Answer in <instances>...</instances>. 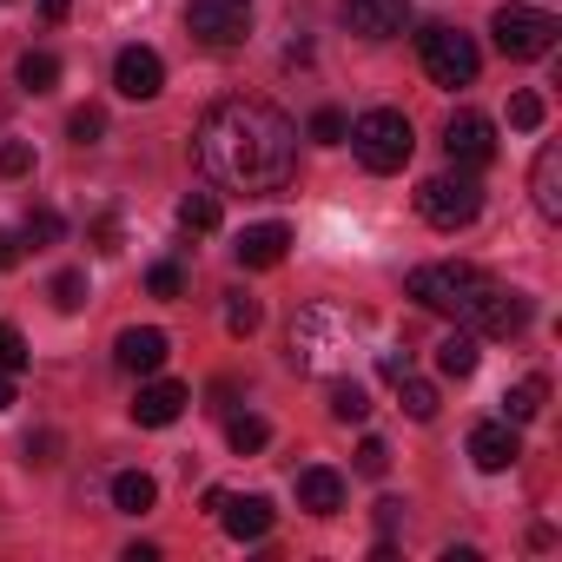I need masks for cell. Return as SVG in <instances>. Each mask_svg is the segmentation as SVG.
Returning a JSON list of instances; mask_svg holds the SVG:
<instances>
[{
  "instance_id": "obj_1",
  "label": "cell",
  "mask_w": 562,
  "mask_h": 562,
  "mask_svg": "<svg viewBox=\"0 0 562 562\" xmlns=\"http://www.w3.org/2000/svg\"><path fill=\"white\" fill-rule=\"evenodd\" d=\"M199 172L225 192H278L299 159V126L271 100H218L192 133Z\"/></svg>"
},
{
  "instance_id": "obj_2",
  "label": "cell",
  "mask_w": 562,
  "mask_h": 562,
  "mask_svg": "<svg viewBox=\"0 0 562 562\" xmlns=\"http://www.w3.org/2000/svg\"><path fill=\"white\" fill-rule=\"evenodd\" d=\"M411 299L424 312H437V318H457L476 338H516L529 325V299L496 285V278L476 271V265H417L411 271Z\"/></svg>"
},
{
  "instance_id": "obj_3",
  "label": "cell",
  "mask_w": 562,
  "mask_h": 562,
  "mask_svg": "<svg viewBox=\"0 0 562 562\" xmlns=\"http://www.w3.org/2000/svg\"><path fill=\"white\" fill-rule=\"evenodd\" d=\"M351 146H358L364 172H404L411 153H417V133H411V120H404L397 106H371V113L351 126Z\"/></svg>"
},
{
  "instance_id": "obj_4",
  "label": "cell",
  "mask_w": 562,
  "mask_h": 562,
  "mask_svg": "<svg viewBox=\"0 0 562 562\" xmlns=\"http://www.w3.org/2000/svg\"><path fill=\"white\" fill-rule=\"evenodd\" d=\"M417 212H424V225H437V232H463V225H476V212H483V186H476V172L463 166V172H437V179H424Z\"/></svg>"
},
{
  "instance_id": "obj_5",
  "label": "cell",
  "mask_w": 562,
  "mask_h": 562,
  "mask_svg": "<svg viewBox=\"0 0 562 562\" xmlns=\"http://www.w3.org/2000/svg\"><path fill=\"white\" fill-rule=\"evenodd\" d=\"M351 338H358V318L312 305V312L292 325V364H299V371H331V364H338V351H345Z\"/></svg>"
},
{
  "instance_id": "obj_6",
  "label": "cell",
  "mask_w": 562,
  "mask_h": 562,
  "mask_svg": "<svg viewBox=\"0 0 562 562\" xmlns=\"http://www.w3.org/2000/svg\"><path fill=\"white\" fill-rule=\"evenodd\" d=\"M490 34H496V54H509V60H542L562 27H555V14H542V8H496Z\"/></svg>"
},
{
  "instance_id": "obj_7",
  "label": "cell",
  "mask_w": 562,
  "mask_h": 562,
  "mask_svg": "<svg viewBox=\"0 0 562 562\" xmlns=\"http://www.w3.org/2000/svg\"><path fill=\"white\" fill-rule=\"evenodd\" d=\"M476 67H483V54H476V41L470 34H457V27H424V74L437 80V87H476Z\"/></svg>"
},
{
  "instance_id": "obj_8",
  "label": "cell",
  "mask_w": 562,
  "mask_h": 562,
  "mask_svg": "<svg viewBox=\"0 0 562 562\" xmlns=\"http://www.w3.org/2000/svg\"><path fill=\"white\" fill-rule=\"evenodd\" d=\"M186 27H192V41L199 47H238L245 41V27H251V0H192L186 8Z\"/></svg>"
},
{
  "instance_id": "obj_9",
  "label": "cell",
  "mask_w": 562,
  "mask_h": 562,
  "mask_svg": "<svg viewBox=\"0 0 562 562\" xmlns=\"http://www.w3.org/2000/svg\"><path fill=\"white\" fill-rule=\"evenodd\" d=\"M205 509H218V522H225L232 542H265L271 522H278V509H271L265 496H225V490H205Z\"/></svg>"
},
{
  "instance_id": "obj_10",
  "label": "cell",
  "mask_w": 562,
  "mask_h": 562,
  "mask_svg": "<svg viewBox=\"0 0 562 562\" xmlns=\"http://www.w3.org/2000/svg\"><path fill=\"white\" fill-rule=\"evenodd\" d=\"M443 153H450L457 166H490V159H496V126H490L483 113H450Z\"/></svg>"
},
{
  "instance_id": "obj_11",
  "label": "cell",
  "mask_w": 562,
  "mask_h": 562,
  "mask_svg": "<svg viewBox=\"0 0 562 562\" xmlns=\"http://www.w3.org/2000/svg\"><path fill=\"white\" fill-rule=\"evenodd\" d=\"M113 87H120L126 100H159V93H166V60H159L153 47H126V54L113 60Z\"/></svg>"
},
{
  "instance_id": "obj_12",
  "label": "cell",
  "mask_w": 562,
  "mask_h": 562,
  "mask_svg": "<svg viewBox=\"0 0 562 562\" xmlns=\"http://www.w3.org/2000/svg\"><path fill=\"white\" fill-rule=\"evenodd\" d=\"M232 251H238V265H245V271H271V265H285V251H292V225H278V218L245 225Z\"/></svg>"
},
{
  "instance_id": "obj_13",
  "label": "cell",
  "mask_w": 562,
  "mask_h": 562,
  "mask_svg": "<svg viewBox=\"0 0 562 562\" xmlns=\"http://www.w3.org/2000/svg\"><path fill=\"white\" fill-rule=\"evenodd\" d=\"M411 21V0H345V27L364 41H391Z\"/></svg>"
},
{
  "instance_id": "obj_14",
  "label": "cell",
  "mask_w": 562,
  "mask_h": 562,
  "mask_svg": "<svg viewBox=\"0 0 562 562\" xmlns=\"http://www.w3.org/2000/svg\"><path fill=\"white\" fill-rule=\"evenodd\" d=\"M186 404H192V391H186V384L153 378V384H139V397H133V424L166 430V424H179V411H186Z\"/></svg>"
},
{
  "instance_id": "obj_15",
  "label": "cell",
  "mask_w": 562,
  "mask_h": 562,
  "mask_svg": "<svg viewBox=\"0 0 562 562\" xmlns=\"http://www.w3.org/2000/svg\"><path fill=\"white\" fill-rule=\"evenodd\" d=\"M113 358H120V371H159L166 358H172V338L159 331V325H133V331H120V345H113Z\"/></svg>"
},
{
  "instance_id": "obj_16",
  "label": "cell",
  "mask_w": 562,
  "mask_h": 562,
  "mask_svg": "<svg viewBox=\"0 0 562 562\" xmlns=\"http://www.w3.org/2000/svg\"><path fill=\"white\" fill-rule=\"evenodd\" d=\"M516 457H522V443H516V424H509V417H496V424H476V430H470V463H476V470H490V476H496V470H509Z\"/></svg>"
},
{
  "instance_id": "obj_17",
  "label": "cell",
  "mask_w": 562,
  "mask_h": 562,
  "mask_svg": "<svg viewBox=\"0 0 562 562\" xmlns=\"http://www.w3.org/2000/svg\"><path fill=\"white\" fill-rule=\"evenodd\" d=\"M529 199H536V212L555 225L562 218V146H542L536 153V166H529Z\"/></svg>"
},
{
  "instance_id": "obj_18",
  "label": "cell",
  "mask_w": 562,
  "mask_h": 562,
  "mask_svg": "<svg viewBox=\"0 0 562 562\" xmlns=\"http://www.w3.org/2000/svg\"><path fill=\"white\" fill-rule=\"evenodd\" d=\"M299 509H312V516H338V509H345V476L325 470V463L299 470Z\"/></svg>"
},
{
  "instance_id": "obj_19",
  "label": "cell",
  "mask_w": 562,
  "mask_h": 562,
  "mask_svg": "<svg viewBox=\"0 0 562 562\" xmlns=\"http://www.w3.org/2000/svg\"><path fill=\"white\" fill-rule=\"evenodd\" d=\"M159 503V483L146 476V470H120L113 476V509H126V516H146Z\"/></svg>"
},
{
  "instance_id": "obj_20",
  "label": "cell",
  "mask_w": 562,
  "mask_h": 562,
  "mask_svg": "<svg viewBox=\"0 0 562 562\" xmlns=\"http://www.w3.org/2000/svg\"><path fill=\"white\" fill-rule=\"evenodd\" d=\"M476 358H483V351H476V331H457V338L437 345V371H443V378H470Z\"/></svg>"
},
{
  "instance_id": "obj_21",
  "label": "cell",
  "mask_w": 562,
  "mask_h": 562,
  "mask_svg": "<svg viewBox=\"0 0 562 562\" xmlns=\"http://www.w3.org/2000/svg\"><path fill=\"white\" fill-rule=\"evenodd\" d=\"M542 397H549V384H542V378H522V384H509L503 417H509V424H529V417L542 411Z\"/></svg>"
},
{
  "instance_id": "obj_22",
  "label": "cell",
  "mask_w": 562,
  "mask_h": 562,
  "mask_svg": "<svg viewBox=\"0 0 562 562\" xmlns=\"http://www.w3.org/2000/svg\"><path fill=\"white\" fill-rule=\"evenodd\" d=\"M225 443H232L238 457H251V450H265V443H271V424L245 411V417H232V424H225Z\"/></svg>"
},
{
  "instance_id": "obj_23",
  "label": "cell",
  "mask_w": 562,
  "mask_h": 562,
  "mask_svg": "<svg viewBox=\"0 0 562 562\" xmlns=\"http://www.w3.org/2000/svg\"><path fill=\"white\" fill-rule=\"evenodd\" d=\"M21 87L27 93H54L60 87V60L54 54H21Z\"/></svg>"
},
{
  "instance_id": "obj_24",
  "label": "cell",
  "mask_w": 562,
  "mask_h": 562,
  "mask_svg": "<svg viewBox=\"0 0 562 562\" xmlns=\"http://www.w3.org/2000/svg\"><path fill=\"white\" fill-rule=\"evenodd\" d=\"M179 225L186 232H218V199L212 192H186L179 199Z\"/></svg>"
},
{
  "instance_id": "obj_25",
  "label": "cell",
  "mask_w": 562,
  "mask_h": 562,
  "mask_svg": "<svg viewBox=\"0 0 562 562\" xmlns=\"http://www.w3.org/2000/svg\"><path fill=\"white\" fill-rule=\"evenodd\" d=\"M258 318H265V312H258V299H251V292H225V331H232V338H251V331H258Z\"/></svg>"
},
{
  "instance_id": "obj_26",
  "label": "cell",
  "mask_w": 562,
  "mask_h": 562,
  "mask_svg": "<svg viewBox=\"0 0 562 562\" xmlns=\"http://www.w3.org/2000/svg\"><path fill=\"white\" fill-rule=\"evenodd\" d=\"M397 397H404V411H411L417 424H430V417H437V384H424V378H411V371H404V378H397Z\"/></svg>"
},
{
  "instance_id": "obj_27",
  "label": "cell",
  "mask_w": 562,
  "mask_h": 562,
  "mask_svg": "<svg viewBox=\"0 0 562 562\" xmlns=\"http://www.w3.org/2000/svg\"><path fill=\"white\" fill-rule=\"evenodd\" d=\"M331 417H338V424H364V417H371V404H364V391L338 378V384H331Z\"/></svg>"
},
{
  "instance_id": "obj_28",
  "label": "cell",
  "mask_w": 562,
  "mask_h": 562,
  "mask_svg": "<svg viewBox=\"0 0 562 562\" xmlns=\"http://www.w3.org/2000/svg\"><path fill=\"white\" fill-rule=\"evenodd\" d=\"M312 139H318V146H345V139H351V120H345L338 106H325V113H312Z\"/></svg>"
},
{
  "instance_id": "obj_29",
  "label": "cell",
  "mask_w": 562,
  "mask_h": 562,
  "mask_svg": "<svg viewBox=\"0 0 562 562\" xmlns=\"http://www.w3.org/2000/svg\"><path fill=\"white\" fill-rule=\"evenodd\" d=\"M54 305H60V312H80V305H87V271H60V278H54Z\"/></svg>"
},
{
  "instance_id": "obj_30",
  "label": "cell",
  "mask_w": 562,
  "mask_h": 562,
  "mask_svg": "<svg viewBox=\"0 0 562 562\" xmlns=\"http://www.w3.org/2000/svg\"><path fill=\"white\" fill-rule=\"evenodd\" d=\"M0 371H8V378L27 371V338H21L14 325H0Z\"/></svg>"
},
{
  "instance_id": "obj_31",
  "label": "cell",
  "mask_w": 562,
  "mask_h": 562,
  "mask_svg": "<svg viewBox=\"0 0 562 562\" xmlns=\"http://www.w3.org/2000/svg\"><path fill=\"white\" fill-rule=\"evenodd\" d=\"M509 126L516 133H536L542 126V100L536 93H509Z\"/></svg>"
},
{
  "instance_id": "obj_32",
  "label": "cell",
  "mask_w": 562,
  "mask_h": 562,
  "mask_svg": "<svg viewBox=\"0 0 562 562\" xmlns=\"http://www.w3.org/2000/svg\"><path fill=\"white\" fill-rule=\"evenodd\" d=\"M67 133H74V146H93V139L106 133V113H100V106H80V113L67 120Z\"/></svg>"
},
{
  "instance_id": "obj_33",
  "label": "cell",
  "mask_w": 562,
  "mask_h": 562,
  "mask_svg": "<svg viewBox=\"0 0 562 562\" xmlns=\"http://www.w3.org/2000/svg\"><path fill=\"white\" fill-rule=\"evenodd\" d=\"M60 232H67V218H60V212H47V205H41V212H27V238H34V245H54Z\"/></svg>"
},
{
  "instance_id": "obj_34",
  "label": "cell",
  "mask_w": 562,
  "mask_h": 562,
  "mask_svg": "<svg viewBox=\"0 0 562 562\" xmlns=\"http://www.w3.org/2000/svg\"><path fill=\"white\" fill-rule=\"evenodd\" d=\"M0 172H8V179L34 172V146H27V139H8V146H0Z\"/></svg>"
},
{
  "instance_id": "obj_35",
  "label": "cell",
  "mask_w": 562,
  "mask_h": 562,
  "mask_svg": "<svg viewBox=\"0 0 562 562\" xmlns=\"http://www.w3.org/2000/svg\"><path fill=\"white\" fill-rule=\"evenodd\" d=\"M179 285H186L179 265H153V271H146V292H153V299H179Z\"/></svg>"
},
{
  "instance_id": "obj_36",
  "label": "cell",
  "mask_w": 562,
  "mask_h": 562,
  "mask_svg": "<svg viewBox=\"0 0 562 562\" xmlns=\"http://www.w3.org/2000/svg\"><path fill=\"white\" fill-rule=\"evenodd\" d=\"M384 470H391V450H384L378 437H364V443H358V476H384Z\"/></svg>"
},
{
  "instance_id": "obj_37",
  "label": "cell",
  "mask_w": 562,
  "mask_h": 562,
  "mask_svg": "<svg viewBox=\"0 0 562 562\" xmlns=\"http://www.w3.org/2000/svg\"><path fill=\"white\" fill-rule=\"evenodd\" d=\"M21 251H27V245H21V232H0V271L21 265Z\"/></svg>"
},
{
  "instance_id": "obj_38",
  "label": "cell",
  "mask_w": 562,
  "mask_h": 562,
  "mask_svg": "<svg viewBox=\"0 0 562 562\" xmlns=\"http://www.w3.org/2000/svg\"><path fill=\"white\" fill-rule=\"evenodd\" d=\"M378 371H384V378H391V384H397V378H404V371H411V358H397V351H384V358H378Z\"/></svg>"
},
{
  "instance_id": "obj_39",
  "label": "cell",
  "mask_w": 562,
  "mask_h": 562,
  "mask_svg": "<svg viewBox=\"0 0 562 562\" xmlns=\"http://www.w3.org/2000/svg\"><path fill=\"white\" fill-rule=\"evenodd\" d=\"M67 8H74V0H41V14H47V21H67Z\"/></svg>"
},
{
  "instance_id": "obj_40",
  "label": "cell",
  "mask_w": 562,
  "mask_h": 562,
  "mask_svg": "<svg viewBox=\"0 0 562 562\" xmlns=\"http://www.w3.org/2000/svg\"><path fill=\"white\" fill-rule=\"evenodd\" d=\"M0 411H14V378L0 371Z\"/></svg>"
}]
</instances>
